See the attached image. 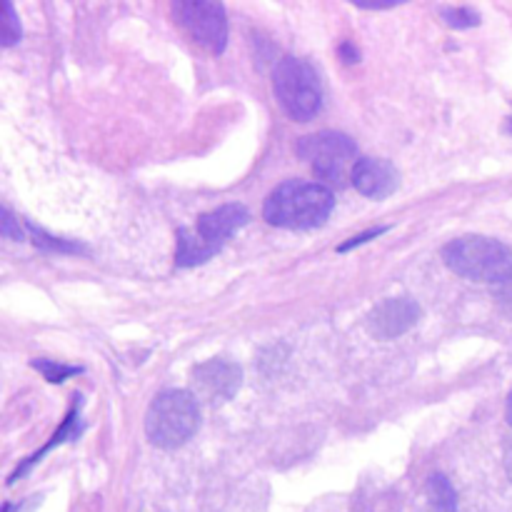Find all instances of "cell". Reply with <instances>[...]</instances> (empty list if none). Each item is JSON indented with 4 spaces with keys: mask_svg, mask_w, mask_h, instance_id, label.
Here are the masks:
<instances>
[{
    "mask_svg": "<svg viewBox=\"0 0 512 512\" xmlns=\"http://www.w3.org/2000/svg\"><path fill=\"white\" fill-rule=\"evenodd\" d=\"M335 198L323 183L288 180L268 195L263 205V218L270 225L288 230L318 228L333 213Z\"/></svg>",
    "mask_w": 512,
    "mask_h": 512,
    "instance_id": "1",
    "label": "cell"
},
{
    "mask_svg": "<svg viewBox=\"0 0 512 512\" xmlns=\"http://www.w3.org/2000/svg\"><path fill=\"white\" fill-rule=\"evenodd\" d=\"M443 260L460 278L503 285L512 278V250L485 235H463L443 248Z\"/></svg>",
    "mask_w": 512,
    "mask_h": 512,
    "instance_id": "2",
    "label": "cell"
},
{
    "mask_svg": "<svg viewBox=\"0 0 512 512\" xmlns=\"http://www.w3.org/2000/svg\"><path fill=\"white\" fill-rule=\"evenodd\" d=\"M248 220V208L238 203L223 205V208L200 215L195 228H185L178 233V265L190 268V265L210 260L223 248L225 240L233 238Z\"/></svg>",
    "mask_w": 512,
    "mask_h": 512,
    "instance_id": "3",
    "label": "cell"
},
{
    "mask_svg": "<svg viewBox=\"0 0 512 512\" xmlns=\"http://www.w3.org/2000/svg\"><path fill=\"white\" fill-rule=\"evenodd\" d=\"M200 423L198 400L188 390H165L150 403L145 435L158 448H180L193 438Z\"/></svg>",
    "mask_w": 512,
    "mask_h": 512,
    "instance_id": "4",
    "label": "cell"
},
{
    "mask_svg": "<svg viewBox=\"0 0 512 512\" xmlns=\"http://www.w3.org/2000/svg\"><path fill=\"white\" fill-rule=\"evenodd\" d=\"M273 90L278 103L293 120H310L323 105L320 78L308 60L285 55L273 68Z\"/></svg>",
    "mask_w": 512,
    "mask_h": 512,
    "instance_id": "5",
    "label": "cell"
},
{
    "mask_svg": "<svg viewBox=\"0 0 512 512\" xmlns=\"http://www.w3.org/2000/svg\"><path fill=\"white\" fill-rule=\"evenodd\" d=\"M298 155L313 168L320 180L343 188L358 163V145L343 133H315L298 143Z\"/></svg>",
    "mask_w": 512,
    "mask_h": 512,
    "instance_id": "6",
    "label": "cell"
},
{
    "mask_svg": "<svg viewBox=\"0 0 512 512\" xmlns=\"http://www.w3.org/2000/svg\"><path fill=\"white\" fill-rule=\"evenodd\" d=\"M175 25L208 53L220 55L228 45V18L220 3L210 0H178L170 5Z\"/></svg>",
    "mask_w": 512,
    "mask_h": 512,
    "instance_id": "7",
    "label": "cell"
},
{
    "mask_svg": "<svg viewBox=\"0 0 512 512\" xmlns=\"http://www.w3.org/2000/svg\"><path fill=\"white\" fill-rule=\"evenodd\" d=\"M240 380H243V373L238 365L225 358H213L203 365H195L190 373L195 400H208V403H225L233 398L240 388Z\"/></svg>",
    "mask_w": 512,
    "mask_h": 512,
    "instance_id": "8",
    "label": "cell"
},
{
    "mask_svg": "<svg viewBox=\"0 0 512 512\" xmlns=\"http://www.w3.org/2000/svg\"><path fill=\"white\" fill-rule=\"evenodd\" d=\"M420 320L418 303L410 298H390L385 303L375 305L365 318V328L373 338L378 340H393L408 333L415 323Z\"/></svg>",
    "mask_w": 512,
    "mask_h": 512,
    "instance_id": "9",
    "label": "cell"
},
{
    "mask_svg": "<svg viewBox=\"0 0 512 512\" xmlns=\"http://www.w3.org/2000/svg\"><path fill=\"white\" fill-rule=\"evenodd\" d=\"M350 180L365 198L373 200L388 198L400 188V173L395 170V165L390 160L378 158H360L355 163Z\"/></svg>",
    "mask_w": 512,
    "mask_h": 512,
    "instance_id": "10",
    "label": "cell"
},
{
    "mask_svg": "<svg viewBox=\"0 0 512 512\" xmlns=\"http://www.w3.org/2000/svg\"><path fill=\"white\" fill-rule=\"evenodd\" d=\"M428 500L433 505V510L438 512H455L458 510V493L450 485V480L445 475H433L428 480Z\"/></svg>",
    "mask_w": 512,
    "mask_h": 512,
    "instance_id": "11",
    "label": "cell"
},
{
    "mask_svg": "<svg viewBox=\"0 0 512 512\" xmlns=\"http://www.w3.org/2000/svg\"><path fill=\"white\" fill-rule=\"evenodd\" d=\"M440 15H443L445 23L450 25V28H473V25L480 23V15L475 13L473 8H443L440 10Z\"/></svg>",
    "mask_w": 512,
    "mask_h": 512,
    "instance_id": "12",
    "label": "cell"
},
{
    "mask_svg": "<svg viewBox=\"0 0 512 512\" xmlns=\"http://www.w3.org/2000/svg\"><path fill=\"white\" fill-rule=\"evenodd\" d=\"M20 20L15 15V8L10 3H3V30H0V38H3L5 48L15 45L20 40Z\"/></svg>",
    "mask_w": 512,
    "mask_h": 512,
    "instance_id": "13",
    "label": "cell"
},
{
    "mask_svg": "<svg viewBox=\"0 0 512 512\" xmlns=\"http://www.w3.org/2000/svg\"><path fill=\"white\" fill-rule=\"evenodd\" d=\"M33 365L40 370V373L45 375V378L50 380V383H63V380L68 378V375L78 373V368H65V365L48 363V360H35Z\"/></svg>",
    "mask_w": 512,
    "mask_h": 512,
    "instance_id": "14",
    "label": "cell"
},
{
    "mask_svg": "<svg viewBox=\"0 0 512 512\" xmlns=\"http://www.w3.org/2000/svg\"><path fill=\"white\" fill-rule=\"evenodd\" d=\"M3 235L5 238H13V240L23 238V230L15 228V220H13V215H10L8 208L3 210Z\"/></svg>",
    "mask_w": 512,
    "mask_h": 512,
    "instance_id": "15",
    "label": "cell"
},
{
    "mask_svg": "<svg viewBox=\"0 0 512 512\" xmlns=\"http://www.w3.org/2000/svg\"><path fill=\"white\" fill-rule=\"evenodd\" d=\"M385 233V228H375V230H368V233H363V235H355L353 240H350V243H345V245H340V253H345V250H350V248H355V245H363V243H368L370 238H378V235H383Z\"/></svg>",
    "mask_w": 512,
    "mask_h": 512,
    "instance_id": "16",
    "label": "cell"
},
{
    "mask_svg": "<svg viewBox=\"0 0 512 512\" xmlns=\"http://www.w3.org/2000/svg\"><path fill=\"white\" fill-rule=\"evenodd\" d=\"M495 295H498V300H500V303H503L505 308H508L510 313H512V278L508 280V283H503V285H500V288H498V293H495Z\"/></svg>",
    "mask_w": 512,
    "mask_h": 512,
    "instance_id": "17",
    "label": "cell"
},
{
    "mask_svg": "<svg viewBox=\"0 0 512 512\" xmlns=\"http://www.w3.org/2000/svg\"><path fill=\"white\" fill-rule=\"evenodd\" d=\"M505 468H508V475H510V480H512V445H510V450H508V460H505Z\"/></svg>",
    "mask_w": 512,
    "mask_h": 512,
    "instance_id": "18",
    "label": "cell"
},
{
    "mask_svg": "<svg viewBox=\"0 0 512 512\" xmlns=\"http://www.w3.org/2000/svg\"><path fill=\"white\" fill-rule=\"evenodd\" d=\"M508 423H510V428H512V393H510V398H508Z\"/></svg>",
    "mask_w": 512,
    "mask_h": 512,
    "instance_id": "19",
    "label": "cell"
},
{
    "mask_svg": "<svg viewBox=\"0 0 512 512\" xmlns=\"http://www.w3.org/2000/svg\"><path fill=\"white\" fill-rule=\"evenodd\" d=\"M428 512H438V510H433V508H430V510H428Z\"/></svg>",
    "mask_w": 512,
    "mask_h": 512,
    "instance_id": "20",
    "label": "cell"
}]
</instances>
